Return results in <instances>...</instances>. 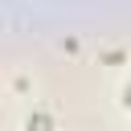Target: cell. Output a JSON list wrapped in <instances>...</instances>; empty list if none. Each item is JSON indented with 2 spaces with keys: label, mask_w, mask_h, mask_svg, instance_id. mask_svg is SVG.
I'll use <instances>...</instances> for the list:
<instances>
[{
  "label": "cell",
  "mask_w": 131,
  "mask_h": 131,
  "mask_svg": "<svg viewBox=\"0 0 131 131\" xmlns=\"http://www.w3.org/2000/svg\"><path fill=\"white\" fill-rule=\"evenodd\" d=\"M29 131H45V115H37V119H29Z\"/></svg>",
  "instance_id": "6da1fadb"
},
{
  "label": "cell",
  "mask_w": 131,
  "mask_h": 131,
  "mask_svg": "<svg viewBox=\"0 0 131 131\" xmlns=\"http://www.w3.org/2000/svg\"><path fill=\"white\" fill-rule=\"evenodd\" d=\"M123 102H127V106H131V86H127V98H123Z\"/></svg>",
  "instance_id": "7a4b0ae2"
}]
</instances>
